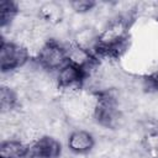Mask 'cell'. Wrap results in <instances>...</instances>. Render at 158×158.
Wrapping results in <instances>:
<instances>
[{
    "label": "cell",
    "instance_id": "8fae6325",
    "mask_svg": "<svg viewBox=\"0 0 158 158\" xmlns=\"http://www.w3.org/2000/svg\"><path fill=\"white\" fill-rule=\"evenodd\" d=\"M142 147L149 158H158V131L147 132L142 142Z\"/></svg>",
    "mask_w": 158,
    "mask_h": 158
},
{
    "label": "cell",
    "instance_id": "3957f363",
    "mask_svg": "<svg viewBox=\"0 0 158 158\" xmlns=\"http://www.w3.org/2000/svg\"><path fill=\"white\" fill-rule=\"evenodd\" d=\"M54 74L60 94H73L84 88V72L70 63L64 64Z\"/></svg>",
    "mask_w": 158,
    "mask_h": 158
},
{
    "label": "cell",
    "instance_id": "277c9868",
    "mask_svg": "<svg viewBox=\"0 0 158 158\" xmlns=\"http://www.w3.org/2000/svg\"><path fill=\"white\" fill-rule=\"evenodd\" d=\"M60 142L49 136H43L41 139L28 147V153L26 158H60Z\"/></svg>",
    "mask_w": 158,
    "mask_h": 158
},
{
    "label": "cell",
    "instance_id": "30bf717a",
    "mask_svg": "<svg viewBox=\"0 0 158 158\" xmlns=\"http://www.w3.org/2000/svg\"><path fill=\"white\" fill-rule=\"evenodd\" d=\"M0 105L1 111H10L19 106V99L16 91H14L10 88L1 86L0 91Z\"/></svg>",
    "mask_w": 158,
    "mask_h": 158
},
{
    "label": "cell",
    "instance_id": "52a82bcc",
    "mask_svg": "<svg viewBox=\"0 0 158 158\" xmlns=\"http://www.w3.org/2000/svg\"><path fill=\"white\" fill-rule=\"evenodd\" d=\"M65 14L67 11H65L64 5L60 2H56V1L42 2L40 11H38V16L52 26L63 21L65 17Z\"/></svg>",
    "mask_w": 158,
    "mask_h": 158
},
{
    "label": "cell",
    "instance_id": "6da1fadb",
    "mask_svg": "<svg viewBox=\"0 0 158 158\" xmlns=\"http://www.w3.org/2000/svg\"><path fill=\"white\" fill-rule=\"evenodd\" d=\"M28 51L12 41H2L0 47V67L2 73L12 72L25 67L30 62Z\"/></svg>",
    "mask_w": 158,
    "mask_h": 158
},
{
    "label": "cell",
    "instance_id": "4fadbf2b",
    "mask_svg": "<svg viewBox=\"0 0 158 158\" xmlns=\"http://www.w3.org/2000/svg\"><path fill=\"white\" fill-rule=\"evenodd\" d=\"M73 158H95L91 153H86V154H73Z\"/></svg>",
    "mask_w": 158,
    "mask_h": 158
},
{
    "label": "cell",
    "instance_id": "5b68a950",
    "mask_svg": "<svg viewBox=\"0 0 158 158\" xmlns=\"http://www.w3.org/2000/svg\"><path fill=\"white\" fill-rule=\"evenodd\" d=\"M95 143V136L84 128H75L70 132L67 146L73 154H86L90 153Z\"/></svg>",
    "mask_w": 158,
    "mask_h": 158
},
{
    "label": "cell",
    "instance_id": "9c48e42d",
    "mask_svg": "<svg viewBox=\"0 0 158 158\" xmlns=\"http://www.w3.org/2000/svg\"><path fill=\"white\" fill-rule=\"evenodd\" d=\"M27 153H28V147L17 138L1 141V146H0L1 158H26Z\"/></svg>",
    "mask_w": 158,
    "mask_h": 158
},
{
    "label": "cell",
    "instance_id": "7c38bea8",
    "mask_svg": "<svg viewBox=\"0 0 158 158\" xmlns=\"http://www.w3.org/2000/svg\"><path fill=\"white\" fill-rule=\"evenodd\" d=\"M96 2L94 1H89V0H75V1H70V7L73 12H78V14H89L90 11H93V9L95 7Z\"/></svg>",
    "mask_w": 158,
    "mask_h": 158
},
{
    "label": "cell",
    "instance_id": "ba28073f",
    "mask_svg": "<svg viewBox=\"0 0 158 158\" xmlns=\"http://www.w3.org/2000/svg\"><path fill=\"white\" fill-rule=\"evenodd\" d=\"M72 42L81 48L88 49L89 52H91L94 54L99 46V33L93 27H85V28L73 33Z\"/></svg>",
    "mask_w": 158,
    "mask_h": 158
},
{
    "label": "cell",
    "instance_id": "7a4b0ae2",
    "mask_svg": "<svg viewBox=\"0 0 158 158\" xmlns=\"http://www.w3.org/2000/svg\"><path fill=\"white\" fill-rule=\"evenodd\" d=\"M36 59H37V63L43 69L51 73H56L64 64L68 63L65 46L51 40L42 47Z\"/></svg>",
    "mask_w": 158,
    "mask_h": 158
},
{
    "label": "cell",
    "instance_id": "8992f818",
    "mask_svg": "<svg viewBox=\"0 0 158 158\" xmlns=\"http://www.w3.org/2000/svg\"><path fill=\"white\" fill-rule=\"evenodd\" d=\"M65 52H67L68 63L75 65L77 68L81 69L83 72L89 69L95 63V57L91 52H89L85 48L77 46L73 42H70L65 46Z\"/></svg>",
    "mask_w": 158,
    "mask_h": 158
}]
</instances>
